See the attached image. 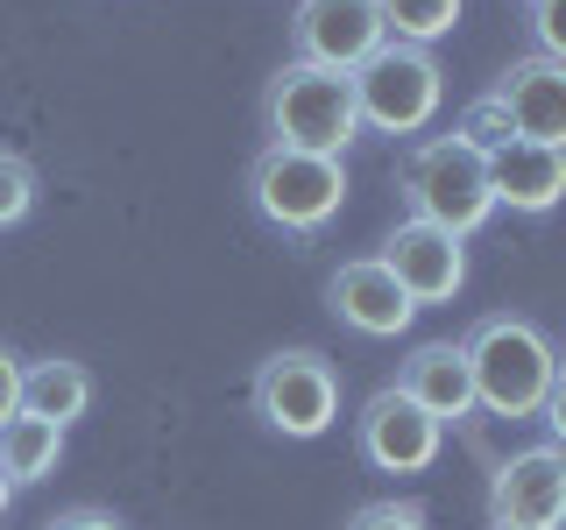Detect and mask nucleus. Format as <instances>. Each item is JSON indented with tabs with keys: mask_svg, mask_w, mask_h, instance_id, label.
Segmentation results:
<instances>
[{
	"mask_svg": "<svg viewBox=\"0 0 566 530\" xmlns=\"http://www.w3.org/2000/svg\"><path fill=\"white\" fill-rule=\"evenodd\" d=\"M397 191H403V220L447 226V234H482L495 220V191H489V156L460 135H424L403 149L397 163Z\"/></svg>",
	"mask_w": 566,
	"mask_h": 530,
	"instance_id": "obj_1",
	"label": "nucleus"
},
{
	"mask_svg": "<svg viewBox=\"0 0 566 530\" xmlns=\"http://www.w3.org/2000/svg\"><path fill=\"white\" fill-rule=\"evenodd\" d=\"M262 128L270 149H305V156H347V141L361 135L354 114V78L305 57H283L270 93H262Z\"/></svg>",
	"mask_w": 566,
	"mask_h": 530,
	"instance_id": "obj_2",
	"label": "nucleus"
},
{
	"mask_svg": "<svg viewBox=\"0 0 566 530\" xmlns=\"http://www.w3.org/2000/svg\"><path fill=\"white\" fill-rule=\"evenodd\" d=\"M460 347H468V368H474V403H482L489 417H538L545 389L559 375V353L531 318L495 311Z\"/></svg>",
	"mask_w": 566,
	"mask_h": 530,
	"instance_id": "obj_3",
	"label": "nucleus"
},
{
	"mask_svg": "<svg viewBox=\"0 0 566 530\" xmlns=\"http://www.w3.org/2000/svg\"><path fill=\"white\" fill-rule=\"evenodd\" d=\"M347 78H354V114L376 135H424L439 120V106H447V71L418 43H382Z\"/></svg>",
	"mask_w": 566,
	"mask_h": 530,
	"instance_id": "obj_4",
	"label": "nucleus"
},
{
	"mask_svg": "<svg viewBox=\"0 0 566 530\" xmlns=\"http://www.w3.org/2000/svg\"><path fill=\"white\" fill-rule=\"evenodd\" d=\"M248 199L283 234H318L347 205V163L340 156H305V149H262L248 163Z\"/></svg>",
	"mask_w": 566,
	"mask_h": 530,
	"instance_id": "obj_5",
	"label": "nucleus"
},
{
	"mask_svg": "<svg viewBox=\"0 0 566 530\" xmlns=\"http://www.w3.org/2000/svg\"><path fill=\"white\" fill-rule=\"evenodd\" d=\"M255 417L283 438H318L340 417V368L318 347H283L255 368Z\"/></svg>",
	"mask_w": 566,
	"mask_h": 530,
	"instance_id": "obj_6",
	"label": "nucleus"
},
{
	"mask_svg": "<svg viewBox=\"0 0 566 530\" xmlns=\"http://www.w3.org/2000/svg\"><path fill=\"white\" fill-rule=\"evenodd\" d=\"M354 446H361V459L376 474H424L439 459V446H447V424L389 382V389H376V396L361 403V417H354Z\"/></svg>",
	"mask_w": 566,
	"mask_h": 530,
	"instance_id": "obj_7",
	"label": "nucleus"
},
{
	"mask_svg": "<svg viewBox=\"0 0 566 530\" xmlns=\"http://www.w3.org/2000/svg\"><path fill=\"white\" fill-rule=\"evenodd\" d=\"M566 523V453L524 446L495 467L489 481V530H559Z\"/></svg>",
	"mask_w": 566,
	"mask_h": 530,
	"instance_id": "obj_8",
	"label": "nucleus"
},
{
	"mask_svg": "<svg viewBox=\"0 0 566 530\" xmlns=\"http://www.w3.org/2000/svg\"><path fill=\"white\" fill-rule=\"evenodd\" d=\"M382 43H389L382 0H297L291 14V57L326 64V71H354Z\"/></svg>",
	"mask_w": 566,
	"mask_h": 530,
	"instance_id": "obj_9",
	"label": "nucleus"
},
{
	"mask_svg": "<svg viewBox=\"0 0 566 530\" xmlns=\"http://www.w3.org/2000/svg\"><path fill=\"white\" fill-rule=\"evenodd\" d=\"M382 269L403 283V297L424 305H447L468 283V241L447 234V226H424V220H397V234L382 241Z\"/></svg>",
	"mask_w": 566,
	"mask_h": 530,
	"instance_id": "obj_10",
	"label": "nucleus"
},
{
	"mask_svg": "<svg viewBox=\"0 0 566 530\" xmlns=\"http://www.w3.org/2000/svg\"><path fill=\"white\" fill-rule=\"evenodd\" d=\"M489 99L503 106L510 135L517 141H545V149H566V64L553 57H510L503 78L489 85Z\"/></svg>",
	"mask_w": 566,
	"mask_h": 530,
	"instance_id": "obj_11",
	"label": "nucleus"
},
{
	"mask_svg": "<svg viewBox=\"0 0 566 530\" xmlns=\"http://www.w3.org/2000/svg\"><path fill=\"white\" fill-rule=\"evenodd\" d=\"M326 305L340 318L347 332H361V340H397V332H411L418 305L403 297V283L382 269V255H361V262H340L326 283Z\"/></svg>",
	"mask_w": 566,
	"mask_h": 530,
	"instance_id": "obj_12",
	"label": "nucleus"
},
{
	"mask_svg": "<svg viewBox=\"0 0 566 530\" xmlns=\"http://www.w3.org/2000/svg\"><path fill=\"white\" fill-rule=\"evenodd\" d=\"M489 191H495V212H553L566 199V149H545V141H517L510 135L503 149H489Z\"/></svg>",
	"mask_w": 566,
	"mask_h": 530,
	"instance_id": "obj_13",
	"label": "nucleus"
},
{
	"mask_svg": "<svg viewBox=\"0 0 566 530\" xmlns=\"http://www.w3.org/2000/svg\"><path fill=\"white\" fill-rule=\"evenodd\" d=\"M397 389H403L411 403H424L439 424L468 417V411H474V368H468V347H460V340H424V347H411V361L397 368Z\"/></svg>",
	"mask_w": 566,
	"mask_h": 530,
	"instance_id": "obj_14",
	"label": "nucleus"
},
{
	"mask_svg": "<svg viewBox=\"0 0 566 530\" xmlns=\"http://www.w3.org/2000/svg\"><path fill=\"white\" fill-rule=\"evenodd\" d=\"M22 411L50 417V424H78L85 411H93V368L64 361V353H50V361H22Z\"/></svg>",
	"mask_w": 566,
	"mask_h": 530,
	"instance_id": "obj_15",
	"label": "nucleus"
},
{
	"mask_svg": "<svg viewBox=\"0 0 566 530\" xmlns=\"http://www.w3.org/2000/svg\"><path fill=\"white\" fill-rule=\"evenodd\" d=\"M57 459H64V424L29 417V411H14L8 424H0V467H8L14 488L50 481V474H57Z\"/></svg>",
	"mask_w": 566,
	"mask_h": 530,
	"instance_id": "obj_16",
	"label": "nucleus"
},
{
	"mask_svg": "<svg viewBox=\"0 0 566 530\" xmlns=\"http://www.w3.org/2000/svg\"><path fill=\"white\" fill-rule=\"evenodd\" d=\"M460 8H468V0H382V29H389V43L432 50L439 35H453Z\"/></svg>",
	"mask_w": 566,
	"mask_h": 530,
	"instance_id": "obj_17",
	"label": "nucleus"
},
{
	"mask_svg": "<svg viewBox=\"0 0 566 530\" xmlns=\"http://www.w3.org/2000/svg\"><path fill=\"white\" fill-rule=\"evenodd\" d=\"M453 135L460 141H474V149H503V141H510V120H503V106H495L489 93L482 99H468V106H460V120H453Z\"/></svg>",
	"mask_w": 566,
	"mask_h": 530,
	"instance_id": "obj_18",
	"label": "nucleus"
},
{
	"mask_svg": "<svg viewBox=\"0 0 566 530\" xmlns=\"http://www.w3.org/2000/svg\"><path fill=\"white\" fill-rule=\"evenodd\" d=\"M35 205V170L22 163V156L0 149V226H22Z\"/></svg>",
	"mask_w": 566,
	"mask_h": 530,
	"instance_id": "obj_19",
	"label": "nucleus"
},
{
	"mask_svg": "<svg viewBox=\"0 0 566 530\" xmlns=\"http://www.w3.org/2000/svg\"><path fill=\"white\" fill-rule=\"evenodd\" d=\"M531 43L538 57L566 64V0H531Z\"/></svg>",
	"mask_w": 566,
	"mask_h": 530,
	"instance_id": "obj_20",
	"label": "nucleus"
},
{
	"mask_svg": "<svg viewBox=\"0 0 566 530\" xmlns=\"http://www.w3.org/2000/svg\"><path fill=\"white\" fill-rule=\"evenodd\" d=\"M347 530H432V523H424L418 502H368L347 517Z\"/></svg>",
	"mask_w": 566,
	"mask_h": 530,
	"instance_id": "obj_21",
	"label": "nucleus"
},
{
	"mask_svg": "<svg viewBox=\"0 0 566 530\" xmlns=\"http://www.w3.org/2000/svg\"><path fill=\"white\" fill-rule=\"evenodd\" d=\"M538 424L553 432V446L566 453V368L553 375V389H545V403H538Z\"/></svg>",
	"mask_w": 566,
	"mask_h": 530,
	"instance_id": "obj_22",
	"label": "nucleus"
},
{
	"mask_svg": "<svg viewBox=\"0 0 566 530\" xmlns=\"http://www.w3.org/2000/svg\"><path fill=\"white\" fill-rule=\"evenodd\" d=\"M14 411H22V353L0 347V424H8Z\"/></svg>",
	"mask_w": 566,
	"mask_h": 530,
	"instance_id": "obj_23",
	"label": "nucleus"
},
{
	"mask_svg": "<svg viewBox=\"0 0 566 530\" xmlns=\"http://www.w3.org/2000/svg\"><path fill=\"white\" fill-rule=\"evenodd\" d=\"M43 530H128V523L106 517V509H64V517H50Z\"/></svg>",
	"mask_w": 566,
	"mask_h": 530,
	"instance_id": "obj_24",
	"label": "nucleus"
},
{
	"mask_svg": "<svg viewBox=\"0 0 566 530\" xmlns=\"http://www.w3.org/2000/svg\"><path fill=\"white\" fill-rule=\"evenodd\" d=\"M8 502H14V481H8V467H0V517H8Z\"/></svg>",
	"mask_w": 566,
	"mask_h": 530,
	"instance_id": "obj_25",
	"label": "nucleus"
},
{
	"mask_svg": "<svg viewBox=\"0 0 566 530\" xmlns=\"http://www.w3.org/2000/svg\"><path fill=\"white\" fill-rule=\"evenodd\" d=\"M559 530H566V523H559Z\"/></svg>",
	"mask_w": 566,
	"mask_h": 530,
	"instance_id": "obj_26",
	"label": "nucleus"
}]
</instances>
